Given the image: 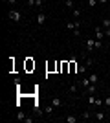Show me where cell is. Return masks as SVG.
<instances>
[{"label": "cell", "mask_w": 110, "mask_h": 123, "mask_svg": "<svg viewBox=\"0 0 110 123\" xmlns=\"http://www.w3.org/2000/svg\"><path fill=\"white\" fill-rule=\"evenodd\" d=\"M103 48V42L97 41V39H92V37H88V39H84V55H90V53H94L95 50H101Z\"/></svg>", "instance_id": "1"}, {"label": "cell", "mask_w": 110, "mask_h": 123, "mask_svg": "<svg viewBox=\"0 0 110 123\" xmlns=\"http://www.w3.org/2000/svg\"><path fill=\"white\" fill-rule=\"evenodd\" d=\"M66 30L72 31L73 37H81V20H79V18L68 20V22H66Z\"/></svg>", "instance_id": "2"}, {"label": "cell", "mask_w": 110, "mask_h": 123, "mask_svg": "<svg viewBox=\"0 0 110 123\" xmlns=\"http://www.w3.org/2000/svg\"><path fill=\"white\" fill-rule=\"evenodd\" d=\"M7 18H9L11 22H15V24H22L24 22V17H22V13L17 7H11L9 11H7Z\"/></svg>", "instance_id": "3"}, {"label": "cell", "mask_w": 110, "mask_h": 123, "mask_svg": "<svg viewBox=\"0 0 110 123\" xmlns=\"http://www.w3.org/2000/svg\"><path fill=\"white\" fill-rule=\"evenodd\" d=\"M94 37L97 39V41H105V37H106V33H105V28L103 26H97V28H94Z\"/></svg>", "instance_id": "4"}, {"label": "cell", "mask_w": 110, "mask_h": 123, "mask_svg": "<svg viewBox=\"0 0 110 123\" xmlns=\"http://www.w3.org/2000/svg\"><path fill=\"white\" fill-rule=\"evenodd\" d=\"M92 118L95 119V121H105L106 119V114L101 110V108H97V110H92Z\"/></svg>", "instance_id": "5"}, {"label": "cell", "mask_w": 110, "mask_h": 123, "mask_svg": "<svg viewBox=\"0 0 110 123\" xmlns=\"http://www.w3.org/2000/svg\"><path fill=\"white\" fill-rule=\"evenodd\" d=\"M77 85H79V88H81V90H86V88H88L92 83H90V77H88V75H83L81 79H79Z\"/></svg>", "instance_id": "6"}, {"label": "cell", "mask_w": 110, "mask_h": 123, "mask_svg": "<svg viewBox=\"0 0 110 123\" xmlns=\"http://www.w3.org/2000/svg\"><path fill=\"white\" fill-rule=\"evenodd\" d=\"M35 20H37V24H39V26H44V24H46V20H48V15L44 13V11H39V13L35 15Z\"/></svg>", "instance_id": "7"}, {"label": "cell", "mask_w": 110, "mask_h": 123, "mask_svg": "<svg viewBox=\"0 0 110 123\" xmlns=\"http://www.w3.org/2000/svg\"><path fill=\"white\" fill-rule=\"evenodd\" d=\"M50 103H52L55 108H61V107H63V99L59 98V96H53V98H50Z\"/></svg>", "instance_id": "8"}, {"label": "cell", "mask_w": 110, "mask_h": 123, "mask_svg": "<svg viewBox=\"0 0 110 123\" xmlns=\"http://www.w3.org/2000/svg\"><path fill=\"white\" fill-rule=\"evenodd\" d=\"M42 112L46 114V116H53V114H55V107H53L52 103H48L46 107H44V110H42Z\"/></svg>", "instance_id": "9"}, {"label": "cell", "mask_w": 110, "mask_h": 123, "mask_svg": "<svg viewBox=\"0 0 110 123\" xmlns=\"http://www.w3.org/2000/svg\"><path fill=\"white\" fill-rule=\"evenodd\" d=\"M84 96H90V94H97V85H90L86 90H83Z\"/></svg>", "instance_id": "10"}, {"label": "cell", "mask_w": 110, "mask_h": 123, "mask_svg": "<svg viewBox=\"0 0 110 123\" xmlns=\"http://www.w3.org/2000/svg\"><path fill=\"white\" fill-rule=\"evenodd\" d=\"M95 99H97V94H90V96H86V103L90 105V108L95 105Z\"/></svg>", "instance_id": "11"}, {"label": "cell", "mask_w": 110, "mask_h": 123, "mask_svg": "<svg viewBox=\"0 0 110 123\" xmlns=\"http://www.w3.org/2000/svg\"><path fill=\"white\" fill-rule=\"evenodd\" d=\"M79 75H81V77H83V75H88V66H86V62L79 66Z\"/></svg>", "instance_id": "12"}, {"label": "cell", "mask_w": 110, "mask_h": 123, "mask_svg": "<svg viewBox=\"0 0 110 123\" xmlns=\"http://www.w3.org/2000/svg\"><path fill=\"white\" fill-rule=\"evenodd\" d=\"M88 77H90V83H92V85H99V75H97V74H88Z\"/></svg>", "instance_id": "13"}, {"label": "cell", "mask_w": 110, "mask_h": 123, "mask_svg": "<svg viewBox=\"0 0 110 123\" xmlns=\"http://www.w3.org/2000/svg\"><path fill=\"white\" fill-rule=\"evenodd\" d=\"M81 15H83V9H81V7H73L72 9V17L73 18H79Z\"/></svg>", "instance_id": "14"}, {"label": "cell", "mask_w": 110, "mask_h": 123, "mask_svg": "<svg viewBox=\"0 0 110 123\" xmlns=\"http://www.w3.org/2000/svg\"><path fill=\"white\" fill-rule=\"evenodd\" d=\"M90 118H92V108H88V110H84L81 114V119H90Z\"/></svg>", "instance_id": "15"}, {"label": "cell", "mask_w": 110, "mask_h": 123, "mask_svg": "<svg viewBox=\"0 0 110 123\" xmlns=\"http://www.w3.org/2000/svg\"><path fill=\"white\" fill-rule=\"evenodd\" d=\"M66 123H77V116H72V114H70V116H66Z\"/></svg>", "instance_id": "16"}, {"label": "cell", "mask_w": 110, "mask_h": 123, "mask_svg": "<svg viewBox=\"0 0 110 123\" xmlns=\"http://www.w3.org/2000/svg\"><path fill=\"white\" fill-rule=\"evenodd\" d=\"M99 4V2H97V0H86V6H88L90 9H92V7H95V6Z\"/></svg>", "instance_id": "17"}, {"label": "cell", "mask_w": 110, "mask_h": 123, "mask_svg": "<svg viewBox=\"0 0 110 123\" xmlns=\"http://www.w3.org/2000/svg\"><path fill=\"white\" fill-rule=\"evenodd\" d=\"M64 6H66L68 9H73V7H75V4H73V0H64Z\"/></svg>", "instance_id": "18"}, {"label": "cell", "mask_w": 110, "mask_h": 123, "mask_svg": "<svg viewBox=\"0 0 110 123\" xmlns=\"http://www.w3.org/2000/svg\"><path fill=\"white\" fill-rule=\"evenodd\" d=\"M84 62H86V66L90 68V66H94V62H95V61H94V57H86V61H84Z\"/></svg>", "instance_id": "19"}, {"label": "cell", "mask_w": 110, "mask_h": 123, "mask_svg": "<svg viewBox=\"0 0 110 123\" xmlns=\"http://www.w3.org/2000/svg\"><path fill=\"white\" fill-rule=\"evenodd\" d=\"M77 88H79V85H77V83H73L68 90H70V94H75V92H77Z\"/></svg>", "instance_id": "20"}, {"label": "cell", "mask_w": 110, "mask_h": 123, "mask_svg": "<svg viewBox=\"0 0 110 123\" xmlns=\"http://www.w3.org/2000/svg\"><path fill=\"white\" fill-rule=\"evenodd\" d=\"M17 118H18V121H24V119H26V114L22 112V110H18V114H17Z\"/></svg>", "instance_id": "21"}, {"label": "cell", "mask_w": 110, "mask_h": 123, "mask_svg": "<svg viewBox=\"0 0 110 123\" xmlns=\"http://www.w3.org/2000/svg\"><path fill=\"white\" fill-rule=\"evenodd\" d=\"M42 6H44L42 0H37V2H35V7H37V9H42Z\"/></svg>", "instance_id": "22"}, {"label": "cell", "mask_w": 110, "mask_h": 123, "mask_svg": "<svg viewBox=\"0 0 110 123\" xmlns=\"http://www.w3.org/2000/svg\"><path fill=\"white\" fill-rule=\"evenodd\" d=\"M35 2H37V0H26V6H28V7H33Z\"/></svg>", "instance_id": "23"}, {"label": "cell", "mask_w": 110, "mask_h": 123, "mask_svg": "<svg viewBox=\"0 0 110 123\" xmlns=\"http://www.w3.org/2000/svg\"><path fill=\"white\" fill-rule=\"evenodd\" d=\"M7 4H9V6H13V7H15V6L18 4V0H7Z\"/></svg>", "instance_id": "24"}, {"label": "cell", "mask_w": 110, "mask_h": 123, "mask_svg": "<svg viewBox=\"0 0 110 123\" xmlns=\"http://www.w3.org/2000/svg\"><path fill=\"white\" fill-rule=\"evenodd\" d=\"M24 121H26V123H33L35 119H33V118H28V116H26V119H24Z\"/></svg>", "instance_id": "25"}, {"label": "cell", "mask_w": 110, "mask_h": 123, "mask_svg": "<svg viewBox=\"0 0 110 123\" xmlns=\"http://www.w3.org/2000/svg\"><path fill=\"white\" fill-rule=\"evenodd\" d=\"M105 107H110V96H108V98L105 99Z\"/></svg>", "instance_id": "26"}, {"label": "cell", "mask_w": 110, "mask_h": 123, "mask_svg": "<svg viewBox=\"0 0 110 123\" xmlns=\"http://www.w3.org/2000/svg\"><path fill=\"white\" fill-rule=\"evenodd\" d=\"M97 2H99V4H106V2H108V0H97Z\"/></svg>", "instance_id": "27"}, {"label": "cell", "mask_w": 110, "mask_h": 123, "mask_svg": "<svg viewBox=\"0 0 110 123\" xmlns=\"http://www.w3.org/2000/svg\"><path fill=\"white\" fill-rule=\"evenodd\" d=\"M2 2H4V4H7V0H2Z\"/></svg>", "instance_id": "28"}, {"label": "cell", "mask_w": 110, "mask_h": 123, "mask_svg": "<svg viewBox=\"0 0 110 123\" xmlns=\"http://www.w3.org/2000/svg\"><path fill=\"white\" fill-rule=\"evenodd\" d=\"M108 17H110V13H108Z\"/></svg>", "instance_id": "29"}]
</instances>
